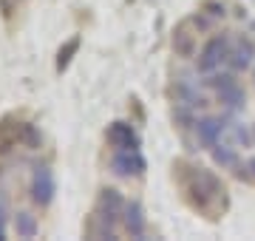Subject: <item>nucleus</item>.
<instances>
[{
    "instance_id": "f257e3e1",
    "label": "nucleus",
    "mask_w": 255,
    "mask_h": 241,
    "mask_svg": "<svg viewBox=\"0 0 255 241\" xmlns=\"http://www.w3.org/2000/svg\"><path fill=\"white\" fill-rule=\"evenodd\" d=\"M179 185L184 190V199L196 213L207 216V219H219L227 207V190L221 185V179L210 170V167H196V165H173Z\"/></svg>"
},
{
    "instance_id": "f03ea898",
    "label": "nucleus",
    "mask_w": 255,
    "mask_h": 241,
    "mask_svg": "<svg viewBox=\"0 0 255 241\" xmlns=\"http://www.w3.org/2000/svg\"><path fill=\"white\" fill-rule=\"evenodd\" d=\"M204 85L219 94V100L227 105L230 114H236V111L244 108L247 94H244V88H241V83L236 80V74H219V71H213V74H207Z\"/></svg>"
},
{
    "instance_id": "7ed1b4c3",
    "label": "nucleus",
    "mask_w": 255,
    "mask_h": 241,
    "mask_svg": "<svg viewBox=\"0 0 255 241\" xmlns=\"http://www.w3.org/2000/svg\"><path fill=\"white\" fill-rule=\"evenodd\" d=\"M230 51H233V40L224 37V34H216V37H210L204 43V48L199 51L196 57V68H199V74H213V71H219L221 65L230 60Z\"/></svg>"
},
{
    "instance_id": "20e7f679",
    "label": "nucleus",
    "mask_w": 255,
    "mask_h": 241,
    "mask_svg": "<svg viewBox=\"0 0 255 241\" xmlns=\"http://www.w3.org/2000/svg\"><path fill=\"white\" fill-rule=\"evenodd\" d=\"M108 167L122 179H130V176H142L147 170V162L139 150H114V156L108 159Z\"/></svg>"
},
{
    "instance_id": "39448f33",
    "label": "nucleus",
    "mask_w": 255,
    "mask_h": 241,
    "mask_svg": "<svg viewBox=\"0 0 255 241\" xmlns=\"http://www.w3.org/2000/svg\"><path fill=\"white\" fill-rule=\"evenodd\" d=\"M230 128L227 120H221V117H199L196 125H193V133H196V142H199L201 148H213V145H219L221 133Z\"/></svg>"
},
{
    "instance_id": "423d86ee",
    "label": "nucleus",
    "mask_w": 255,
    "mask_h": 241,
    "mask_svg": "<svg viewBox=\"0 0 255 241\" xmlns=\"http://www.w3.org/2000/svg\"><path fill=\"white\" fill-rule=\"evenodd\" d=\"M170 100L173 105H187V108H201V105H207V100L199 94L196 83H193L187 74H179L170 85Z\"/></svg>"
},
{
    "instance_id": "0eeeda50",
    "label": "nucleus",
    "mask_w": 255,
    "mask_h": 241,
    "mask_svg": "<svg viewBox=\"0 0 255 241\" xmlns=\"http://www.w3.org/2000/svg\"><path fill=\"white\" fill-rule=\"evenodd\" d=\"M105 139H108V145L114 150H139L142 148L139 133L128 122H111V128L105 130Z\"/></svg>"
},
{
    "instance_id": "6e6552de",
    "label": "nucleus",
    "mask_w": 255,
    "mask_h": 241,
    "mask_svg": "<svg viewBox=\"0 0 255 241\" xmlns=\"http://www.w3.org/2000/svg\"><path fill=\"white\" fill-rule=\"evenodd\" d=\"M230 71L233 74H241V71H250L255 65V43L250 37H238L233 40V51H230Z\"/></svg>"
},
{
    "instance_id": "1a4fd4ad",
    "label": "nucleus",
    "mask_w": 255,
    "mask_h": 241,
    "mask_svg": "<svg viewBox=\"0 0 255 241\" xmlns=\"http://www.w3.org/2000/svg\"><path fill=\"white\" fill-rule=\"evenodd\" d=\"M51 196H54V176L46 165H37L31 173V199H34V204L46 207L51 202Z\"/></svg>"
},
{
    "instance_id": "9d476101",
    "label": "nucleus",
    "mask_w": 255,
    "mask_h": 241,
    "mask_svg": "<svg viewBox=\"0 0 255 241\" xmlns=\"http://www.w3.org/2000/svg\"><path fill=\"white\" fill-rule=\"evenodd\" d=\"M122 227H125L128 236H133V239H142L145 236V210H142V204L139 202H125V210H122Z\"/></svg>"
},
{
    "instance_id": "9b49d317",
    "label": "nucleus",
    "mask_w": 255,
    "mask_h": 241,
    "mask_svg": "<svg viewBox=\"0 0 255 241\" xmlns=\"http://www.w3.org/2000/svg\"><path fill=\"white\" fill-rule=\"evenodd\" d=\"M173 51H176V57H193L196 54V34L190 31V23H182V26L173 31Z\"/></svg>"
},
{
    "instance_id": "f8f14e48",
    "label": "nucleus",
    "mask_w": 255,
    "mask_h": 241,
    "mask_svg": "<svg viewBox=\"0 0 255 241\" xmlns=\"http://www.w3.org/2000/svg\"><path fill=\"white\" fill-rule=\"evenodd\" d=\"M210 153H213V162L221 167V170H236L238 165H241V156H238V150L233 148V145H213L210 148Z\"/></svg>"
},
{
    "instance_id": "ddd939ff",
    "label": "nucleus",
    "mask_w": 255,
    "mask_h": 241,
    "mask_svg": "<svg viewBox=\"0 0 255 241\" xmlns=\"http://www.w3.org/2000/svg\"><path fill=\"white\" fill-rule=\"evenodd\" d=\"M14 227H17V236H23V239H31V236H37V219L31 213H17L14 216Z\"/></svg>"
},
{
    "instance_id": "4468645a",
    "label": "nucleus",
    "mask_w": 255,
    "mask_h": 241,
    "mask_svg": "<svg viewBox=\"0 0 255 241\" xmlns=\"http://www.w3.org/2000/svg\"><path fill=\"white\" fill-rule=\"evenodd\" d=\"M196 108H187V105H173V122L179 125L182 130H193L196 125Z\"/></svg>"
},
{
    "instance_id": "2eb2a0df",
    "label": "nucleus",
    "mask_w": 255,
    "mask_h": 241,
    "mask_svg": "<svg viewBox=\"0 0 255 241\" xmlns=\"http://www.w3.org/2000/svg\"><path fill=\"white\" fill-rule=\"evenodd\" d=\"M227 130H230V136L236 139V145H244V148H250V145L255 142V136L244 128V125H241V122H233V125H230Z\"/></svg>"
},
{
    "instance_id": "dca6fc26",
    "label": "nucleus",
    "mask_w": 255,
    "mask_h": 241,
    "mask_svg": "<svg viewBox=\"0 0 255 241\" xmlns=\"http://www.w3.org/2000/svg\"><path fill=\"white\" fill-rule=\"evenodd\" d=\"M80 48V37H74V40H68L65 43V48H60V54H57V71H63L65 65L71 63V54Z\"/></svg>"
},
{
    "instance_id": "f3484780",
    "label": "nucleus",
    "mask_w": 255,
    "mask_h": 241,
    "mask_svg": "<svg viewBox=\"0 0 255 241\" xmlns=\"http://www.w3.org/2000/svg\"><path fill=\"white\" fill-rule=\"evenodd\" d=\"M236 176L244 179V182H253V185H255V156L247 159V162H241V165L236 167Z\"/></svg>"
},
{
    "instance_id": "a211bd4d",
    "label": "nucleus",
    "mask_w": 255,
    "mask_h": 241,
    "mask_svg": "<svg viewBox=\"0 0 255 241\" xmlns=\"http://www.w3.org/2000/svg\"><path fill=\"white\" fill-rule=\"evenodd\" d=\"M204 9L210 11V14H216V17H224V6H221V3H216V0H210V3H204Z\"/></svg>"
},
{
    "instance_id": "6ab92c4d",
    "label": "nucleus",
    "mask_w": 255,
    "mask_h": 241,
    "mask_svg": "<svg viewBox=\"0 0 255 241\" xmlns=\"http://www.w3.org/2000/svg\"><path fill=\"white\" fill-rule=\"evenodd\" d=\"M253 74H255V68H253Z\"/></svg>"
},
{
    "instance_id": "aec40b11",
    "label": "nucleus",
    "mask_w": 255,
    "mask_h": 241,
    "mask_svg": "<svg viewBox=\"0 0 255 241\" xmlns=\"http://www.w3.org/2000/svg\"><path fill=\"white\" fill-rule=\"evenodd\" d=\"M253 136H255V133H253Z\"/></svg>"
}]
</instances>
